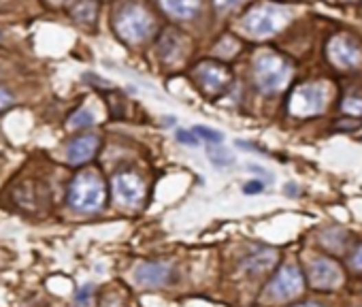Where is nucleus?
Here are the masks:
<instances>
[{
  "label": "nucleus",
  "mask_w": 362,
  "mask_h": 307,
  "mask_svg": "<svg viewBox=\"0 0 362 307\" xmlns=\"http://www.w3.org/2000/svg\"><path fill=\"white\" fill-rule=\"evenodd\" d=\"M307 275H309V286L315 290H324V293L335 290L337 286L343 284V273H341L339 262L326 256L311 260Z\"/></svg>",
  "instance_id": "nucleus-7"
},
{
  "label": "nucleus",
  "mask_w": 362,
  "mask_h": 307,
  "mask_svg": "<svg viewBox=\"0 0 362 307\" xmlns=\"http://www.w3.org/2000/svg\"><path fill=\"white\" fill-rule=\"evenodd\" d=\"M160 5L168 15H173L177 19H190L194 17L201 9L199 0H160Z\"/></svg>",
  "instance_id": "nucleus-13"
},
{
  "label": "nucleus",
  "mask_w": 362,
  "mask_h": 307,
  "mask_svg": "<svg viewBox=\"0 0 362 307\" xmlns=\"http://www.w3.org/2000/svg\"><path fill=\"white\" fill-rule=\"evenodd\" d=\"M350 267L354 269V271H362V244L356 248V252L352 254V258H350Z\"/></svg>",
  "instance_id": "nucleus-22"
},
{
  "label": "nucleus",
  "mask_w": 362,
  "mask_h": 307,
  "mask_svg": "<svg viewBox=\"0 0 362 307\" xmlns=\"http://www.w3.org/2000/svg\"><path fill=\"white\" fill-rule=\"evenodd\" d=\"M288 19H290V11L280 5H258L251 11H247V15L243 17V28L251 36L264 39L280 32Z\"/></svg>",
  "instance_id": "nucleus-4"
},
{
  "label": "nucleus",
  "mask_w": 362,
  "mask_h": 307,
  "mask_svg": "<svg viewBox=\"0 0 362 307\" xmlns=\"http://www.w3.org/2000/svg\"><path fill=\"white\" fill-rule=\"evenodd\" d=\"M239 5H241V0H216V9L220 13H226L234 7H239Z\"/></svg>",
  "instance_id": "nucleus-21"
},
{
  "label": "nucleus",
  "mask_w": 362,
  "mask_h": 307,
  "mask_svg": "<svg viewBox=\"0 0 362 307\" xmlns=\"http://www.w3.org/2000/svg\"><path fill=\"white\" fill-rule=\"evenodd\" d=\"M328 90L324 83H303L296 85L288 98V114L292 118H313L326 109Z\"/></svg>",
  "instance_id": "nucleus-3"
},
{
  "label": "nucleus",
  "mask_w": 362,
  "mask_h": 307,
  "mask_svg": "<svg viewBox=\"0 0 362 307\" xmlns=\"http://www.w3.org/2000/svg\"><path fill=\"white\" fill-rule=\"evenodd\" d=\"M196 79L199 83L205 87V92L209 94H220L224 92L226 87L230 85L232 81V75L228 71L226 64H220V62H213V60H207V62H201L196 67Z\"/></svg>",
  "instance_id": "nucleus-9"
},
{
  "label": "nucleus",
  "mask_w": 362,
  "mask_h": 307,
  "mask_svg": "<svg viewBox=\"0 0 362 307\" xmlns=\"http://www.w3.org/2000/svg\"><path fill=\"white\" fill-rule=\"evenodd\" d=\"M90 299H92V286L81 288V293L77 295V303H79V307H88V305H90Z\"/></svg>",
  "instance_id": "nucleus-23"
},
{
  "label": "nucleus",
  "mask_w": 362,
  "mask_h": 307,
  "mask_svg": "<svg viewBox=\"0 0 362 307\" xmlns=\"http://www.w3.org/2000/svg\"><path fill=\"white\" fill-rule=\"evenodd\" d=\"M92 124H94V116L88 112V109H79L77 114L71 116V122H69L71 128H85V126H92Z\"/></svg>",
  "instance_id": "nucleus-18"
},
{
  "label": "nucleus",
  "mask_w": 362,
  "mask_h": 307,
  "mask_svg": "<svg viewBox=\"0 0 362 307\" xmlns=\"http://www.w3.org/2000/svg\"><path fill=\"white\" fill-rule=\"evenodd\" d=\"M294 307H324V305H319V303H301V305H294Z\"/></svg>",
  "instance_id": "nucleus-26"
},
{
  "label": "nucleus",
  "mask_w": 362,
  "mask_h": 307,
  "mask_svg": "<svg viewBox=\"0 0 362 307\" xmlns=\"http://www.w3.org/2000/svg\"><path fill=\"white\" fill-rule=\"evenodd\" d=\"M100 147V139L96 135H83V137H77L69 143V149H67V158L71 165H83L88 162L96 156V151Z\"/></svg>",
  "instance_id": "nucleus-11"
},
{
  "label": "nucleus",
  "mask_w": 362,
  "mask_h": 307,
  "mask_svg": "<svg viewBox=\"0 0 362 307\" xmlns=\"http://www.w3.org/2000/svg\"><path fill=\"white\" fill-rule=\"evenodd\" d=\"M196 137H201L203 141H207V143H222L224 141V135L220 133V130H216V128H207V126H196L194 130H192Z\"/></svg>",
  "instance_id": "nucleus-17"
},
{
  "label": "nucleus",
  "mask_w": 362,
  "mask_h": 307,
  "mask_svg": "<svg viewBox=\"0 0 362 307\" xmlns=\"http://www.w3.org/2000/svg\"><path fill=\"white\" fill-rule=\"evenodd\" d=\"M104 184L96 173H79L69 188V203L81 213L98 211L104 205Z\"/></svg>",
  "instance_id": "nucleus-2"
},
{
  "label": "nucleus",
  "mask_w": 362,
  "mask_h": 307,
  "mask_svg": "<svg viewBox=\"0 0 362 307\" xmlns=\"http://www.w3.org/2000/svg\"><path fill=\"white\" fill-rule=\"evenodd\" d=\"M243 192L245 194H260L262 192V182H249V184H245Z\"/></svg>",
  "instance_id": "nucleus-25"
},
{
  "label": "nucleus",
  "mask_w": 362,
  "mask_h": 307,
  "mask_svg": "<svg viewBox=\"0 0 362 307\" xmlns=\"http://www.w3.org/2000/svg\"><path fill=\"white\" fill-rule=\"evenodd\" d=\"M113 192H115V199L122 205L128 207H135L143 201V182L133 173H120L113 178Z\"/></svg>",
  "instance_id": "nucleus-10"
},
{
  "label": "nucleus",
  "mask_w": 362,
  "mask_h": 307,
  "mask_svg": "<svg viewBox=\"0 0 362 307\" xmlns=\"http://www.w3.org/2000/svg\"><path fill=\"white\" fill-rule=\"evenodd\" d=\"M152 28H154L152 15H149L139 5H128V7H124L117 13L115 30L128 43H141V41H145L149 34H152Z\"/></svg>",
  "instance_id": "nucleus-5"
},
{
  "label": "nucleus",
  "mask_w": 362,
  "mask_h": 307,
  "mask_svg": "<svg viewBox=\"0 0 362 307\" xmlns=\"http://www.w3.org/2000/svg\"><path fill=\"white\" fill-rule=\"evenodd\" d=\"M294 75L292 62L275 52H262L253 60V77L258 90L264 94H277L290 83Z\"/></svg>",
  "instance_id": "nucleus-1"
},
{
  "label": "nucleus",
  "mask_w": 362,
  "mask_h": 307,
  "mask_svg": "<svg viewBox=\"0 0 362 307\" xmlns=\"http://www.w3.org/2000/svg\"><path fill=\"white\" fill-rule=\"evenodd\" d=\"M71 13L77 21H81V24H92L96 17V3L94 0H79Z\"/></svg>",
  "instance_id": "nucleus-15"
},
{
  "label": "nucleus",
  "mask_w": 362,
  "mask_h": 307,
  "mask_svg": "<svg viewBox=\"0 0 362 307\" xmlns=\"http://www.w3.org/2000/svg\"><path fill=\"white\" fill-rule=\"evenodd\" d=\"M177 141L179 143H183V145H199V139H196V135L194 133H188V130H179L177 133Z\"/></svg>",
  "instance_id": "nucleus-20"
},
{
  "label": "nucleus",
  "mask_w": 362,
  "mask_h": 307,
  "mask_svg": "<svg viewBox=\"0 0 362 307\" xmlns=\"http://www.w3.org/2000/svg\"><path fill=\"white\" fill-rule=\"evenodd\" d=\"M168 275V267L162 265V262H143L135 273V279L145 288H160L166 284Z\"/></svg>",
  "instance_id": "nucleus-12"
},
{
  "label": "nucleus",
  "mask_w": 362,
  "mask_h": 307,
  "mask_svg": "<svg viewBox=\"0 0 362 307\" xmlns=\"http://www.w3.org/2000/svg\"><path fill=\"white\" fill-rule=\"evenodd\" d=\"M11 103H13V96L5 90V87H0V112H3V109H7Z\"/></svg>",
  "instance_id": "nucleus-24"
},
{
  "label": "nucleus",
  "mask_w": 362,
  "mask_h": 307,
  "mask_svg": "<svg viewBox=\"0 0 362 307\" xmlns=\"http://www.w3.org/2000/svg\"><path fill=\"white\" fill-rule=\"evenodd\" d=\"M303 286H305V279H303L301 269L294 265H286L273 277L267 290H269V297L275 301H288L296 295H301Z\"/></svg>",
  "instance_id": "nucleus-8"
},
{
  "label": "nucleus",
  "mask_w": 362,
  "mask_h": 307,
  "mask_svg": "<svg viewBox=\"0 0 362 307\" xmlns=\"http://www.w3.org/2000/svg\"><path fill=\"white\" fill-rule=\"evenodd\" d=\"M209 160L216 165V167H228L234 162L232 154H228L226 149H211L209 151Z\"/></svg>",
  "instance_id": "nucleus-19"
},
{
  "label": "nucleus",
  "mask_w": 362,
  "mask_h": 307,
  "mask_svg": "<svg viewBox=\"0 0 362 307\" xmlns=\"http://www.w3.org/2000/svg\"><path fill=\"white\" fill-rule=\"evenodd\" d=\"M330 64L341 71H356L362 67V45L350 34H335L326 43Z\"/></svg>",
  "instance_id": "nucleus-6"
},
{
  "label": "nucleus",
  "mask_w": 362,
  "mask_h": 307,
  "mask_svg": "<svg viewBox=\"0 0 362 307\" xmlns=\"http://www.w3.org/2000/svg\"><path fill=\"white\" fill-rule=\"evenodd\" d=\"M277 262V252L275 250H260L258 254H251L245 258L243 267L249 273H264Z\"/></svg>",
  "instance_id": "nucleus-14"
},
{
  "label": "nucleus",
  "mask_w": 362,
  "mask_h": 307,
  "mask_svg": "<svg viewBox=\"0 0 362 307\" xmlns=\"http://www.w3.org/2000/svg\"><path fill=\"white\" fill-rule=\"evenodd\" d=\"M341 112L352 118H362V94H352L341 100Z\"/></svg>",
  "instance_id": "nucleus-16"
}]
</instances>
